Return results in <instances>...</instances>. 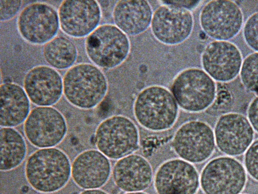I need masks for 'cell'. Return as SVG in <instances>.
<instances>
[{"label":"cell","instance_id":"6da1fadb","mask_svg":"<svg viewBox=\"0 0 258 194\" xmlns=\"http://www.w3.org/2000/svg\"><path fill=\"white\" fill-rule=\"evenodd\" d=\"M68 156L57 148L39 149L31 154L25 165L26 179L36 191L51 193L63 188L71 176Z\"/></svg>","mask_w":258,"mask_h":194},{"label":"cell","instance_id":"7a4b0ae2","mask_svg":"<svg viewBox=\"0 0 258 194\" xmlns=\"http://www.w3.org/2000/svg\"><path fill=\"white\" fill-rule=\"evenodd\" d=\"M133 112L138 123L152 131L172 128L179 113L178 105L172 92L160 85H151L142 89L136 96Z\"/></svg>","mask_w":258,"mask_h":194},{"label":"cell","instance_id":"3957f363","mask_svg":"<svg viewBox=\"0 0 258 194\" xmlns=\"http://www.w3.org/2000/svg\"><path fill=\"white\" fill-rule=\"evenodd\" d=\"M63 93L73 106L89 110L98 105L106 96V76L96 65L80 63L69 68L63 77Z\"/></svg>","mask_w":258,"mask_h":194},{"label":"cell","instance_id":"277c9868","mask_svg":"<svg viewBox=\"0 0 258 194\" xmlns=\"http://www.w3.org/2000/svg\"><path fill=\"white\" fill-rule=\"evenodd\" d=\"M171 91L178 107L189 113L207 110L216 99L217 85L202 68H185L174 77Z\"/></svg>","mask_w":258,"mask_h":194},{"label":"cell","instance_id":"5b68a950","mask_svg":"<svg viewBox=\"0 0 258 194\" xmlns=\"http://www.w3.org/2000/svg\"><path fill=\"white\" fill-rule=\"evenodd\" d=\"M86 54L100 68L112 69L123 64L131 50L130 38L115 25H99L85 40Z\"/></svg>","mask_w":258,"mask_h":194},{"label":"cell","instance_id":"8992f818","mask_svg":"<svg viewBox=\"0 0 258 194\" xmlns=\"http://www.w3.org/2000/svg\"><path fill=\"white\" fill-rule=\"evenodd\" d=\"M98 150L108 159L119 160L133 154L139 147V131L128 117H109L97 126L94 133Z\"/></svg>","mask_w":258,"mask_h":194},{"label":"cell","instance_id":"52a82bcc","mask_svg":"<svg viewBox=\"0 0 258 194\" xmlns=\"http://www.w3.org/2000/svg\"><path fill=\"white\" fill-rule=\"evenodd\" d=\"M246 181L244 165L228 156L211 160L200 175V187L205 194H240Z\"/></svg>","mask_w":258,"mask_h":194},{"label":"cell","instance_id":"ba28073f","mask_svg":"<svg viewBox=\"0 0 258 194\" xmlns=\"http://www.w3.org/2000/svg\"><path fill=\"white\" fill-rule=\"evenodd\" d=\"M244 16L235 1L212 0L207 2L199 14L202 30L214 40L229 41L242 29Z\"/></svg>","mask_w":258,"mask_h":194},{"label":"cell","instance_id":"9c48e42d","mask_svg":"<svg viewBox=\"0 0 258 194\" xmlns=\"http://www.w3.org/2000/svg\"><path fill=\"white\" fill-rule=\"evenodd\" d=\"M216 146L214 130L206 122L190 120L182 124L175 131L172 147L179 158L191 164L207 161Z\"/></svg>","mask_w":258,"mask_h":194},{"label":"cell","instance_id":"30bf717a","mask_svg":"<svg viewBox=\"0 0 258 194\" xmlns=\"http://www.w3.org/2000/svg\"><path fill=\"white\" fill-rule=\"evenodd\" d=\"M68 127L63 114L52 107L32 109L24 124L27 140L40 148H54L65 138Z\"/></svg>","mask_w":258,"mask_h":194},{"label":"cell","instance_id":"8fae6325","mask_svg":"<svg viewBox=\"0 0 258 194\" xmlns=\"http://www.w3.org/2000/svg\"><path fill=\"white\" fill-rule=\"evenodd\" d=\"M194 18L191 11L171 5L162 4L153 12L151 31L161 43L174 46L186 41L191 35Z\"/></svg>","mask_w":258,"mask_h":194},{"label":"cell","instance_id":"7c38bea8","mask_svg":"<svg viewBox=\"0 0 258 194\" xmlns=\"http://www.w3.org/2000/svg\"><path fill=\"white\" fill-rule=\"evenodd\" d=\"M17 25L21 37L36 45L46 44L55 37L60 27L58 12L43 2L26 6L19 15Z\"/></svg>","mask_w":258,"mask_h":194},{"label":"cell","instance_id":"4fadbf2b","mask_svg":"<svg viewBox=\"0 0 258 194\" xmlns=\"http://www.w3.org/2000/svg\"><path fill=\"white\" fill-rule=\"evenodd\" d=\"M242 62L239 48L230 41H210L204 47L201 56L202 69L220 83L234 80L239 74Z\"/></svg>","mask_w":258,"mask_h":194},{"label":"cell","instance_id":"5bb4252c","mask_svg":"<svg viewBox=\"0 0 258 194\" xmlns=\"http://www.w3.org/2000/svg\"><path fill=\"white\" fill-rule=\"evenodd\" d=\"M216 146L228 156H240L253 141L254 130L247 117L228 112L218 118L214 130Z\"/></svg>","mask_w":258,"mask_h":194},{"label":"cell","instance_id":"9a60e30c","mask_svg":"<svg viewBox=\"0 0 258 194\" xmlns=\"http://www.w3.org/2000/svg\"><path fill=\"white\" fill-rule=\"evenodd\" d=\"M154 184L157 194H196L200 186V175L193 164L171 159L159 166Z\"/></svg>","mask_w":258,"mask_h":194},{"label":"cell","instance_id":"2e32d148","mask_svg":"<svg viewBox=\"0 0 258 194\" xmlns=\"http://www.w3.org/2000/svg\"><path fill=\"white\" fill-rule=\"evenodd\" d=\"M57 12L61 30L74 38L90 35L99 26L102 15L99 3L94 0L63 1Z\"/></svg>","mask_w":258,"mask_h":194},{"label":"cell","instance_id":"e0dca14e","mask_svg":"<svg viewBox=\"0 0 258 194\" xmlns=\"http://www.w3.org/2000/svg\"><path fill=\"white\" fill-rule=\"evenodd\" d=\"M24 89L30 101L40 107H51L60 99L63 93V79L60 74L49 66L33 67L24 78Z\"/></svg>","mask_w":258,"mask_h":194},{"label":"cell","instance_id":"ac0fdd59","mask_svg":"<svg viewBox=\"0 0 258 194\" xmlns=\"http://www.w3.org/2000/svg\"><path fill=\"white\" fill-rule=\"evenodd\" d=\"M111 173L109 159L98 150L82 152L72 163L71 177L76 185L84 189H99L103 186Z\"/></svg>","mask_w":258,"mask_h":194},{"label":"cell","instance_id":"d6986e66","mask_svg":"<svg viewBox=\"0 0 258 194\" xmlns=\"http://www.w3.org/2000/svg\"><path fill=\"white\" fill-rule=\"evenodd\" d=\"M112 175L116 186L125 192L143 191L150 186L153 178L148 160L134 153L117 160Z\"/></svg>","mask_w":258,"mask_h":194},{"label":"cell","instance_id":"ffe728a7","mask_svg":"<svg viewBox=\"0 0 258 194\" xmlns=\"http://www.w3.org/2000/svg\"><path fill=\"white\" fill-rule=\"evenodd\" d=\"M153 12L147 1H117L112 11L114 25L127 35L136 36L151 26Z\"/></svg>","mask_w":258,"mask_h":194},{"label":"cell","instance_id":"44dd1931","mask_svg":"<svg viewBox=\"0 0 258 194\" xmlns=\"http://www.w3.org/2000/svg\"><path fill=\"white\" fill-rule=\"evenodd\" d=\"M1 127L18 126L25 121L30 112V101L24 88L13 82L0 87Z\"/></svg>","mask_w":258,"mask_h":194},{"label":"cell","instance_id":"7402d4cb","mask_svg":"<svg viewBox=\"0 0 258 194\" xmlns=\"http://www.w3.org/2000/svg\"><path fill=\"white\" fill-rule=\"evenodd\" d=\"M0 169L6 172L19 167L27 154V147L21 133L12 127H1Z\"/></svg>","mask_w":258,"mask_h":194},{"label":"cell","instance_id":"603a6c76","mask_svg":"<svg viewBox=\"0 0 258 194\" xmlns=\"http://www.w3.org/2000/svg\"><path fill=\"white\" fill-rule=\"evenodd\" d=\"M43 55L49 66L56 69H69L74 66L78 51L75 44L64 36H57L45 44Z\"/></svg>","mask_w":258,"mask_h":194},{"label":"cell","instance_id":"cb8c5ba5","mask_svg":"<svg viewBox=\"0 0 258 194\" xmlns=\"http://www.w3.org/2000/svg\"><path fill=\"white\" fill-rule=\"evenodd\" d=\"M239 75L244 87L257 94L258 52L250 53L243 60Z\"/></svg>","mask_w":258,"mask_h":194},{"label":"cell","instance_id":"d4e9b609","mask_svg":"<svg viewBox=\"0 0 258 194\" xmlns=\"http://www.w3.org/2000/svg\"><path fill=\"white\" fill-rule=\"evenodd\" d=\"M242 36L246 44L258 52V11L251 14L244 22Z\"/></svg>","mask_w":258,"mask_h":194},{"label":"cell","instance_id":"484cf974","mask_svg":"<svg viewBox=\"0 0 258 194\" xmlns=\"http://www.w3.org/2000/svg\"><path fill=\"white\" fill-rule=\"evenodd\" d=\"M233 103V95L230 90L224 85H222L220 87L217 86L216 99L208 110L214 114H223L231 108Z\"/></svg>","mask_w":258,"mask_h":194},{"label":"cell","instance_id":"4316f807","mask_svg":"<svg viewBox=\"0 0 258 194\" xmlns=\"http://www.w3.org/2000/svg\"><path fill=\"white\" fill-rule=\"evenodd\" d=\"M243 161L246 172L258 181V139L253 140L245 152Z\"/></svg>","mask_w":258,"mask_h":194},{"label":"cell","instance_id":"83f0119b","mask_svg":"<svg viewBox=\"0 0 258 194\" xmlns=\"http://www.w3.org/2000/svg\"><path fill=\"white\" fill-rule=\"evenodd\" d=\"M22 4V1L1 0V21L5 22L13 19L20 11Z\"/></svg>","mask_w":258,"mask_h":194},{"label":"cell","instance_id":"f1b7e54d","mask_svg":"<svg viewBox=\"0 0 258 194\" xmlns=\"http://www.w3.org/2000/svg\"><path fill=\"white\" fill-rule=\"evenodd\" d=\"M246 114L254 130L258 133V94L250 102Z\"/></svg>","mask_w":258,"mask_h":194},{"label":"cell","instance_id":"f546056e","mask_svg":"<svg viewBox=\"0 0 258 194\" xmlns=\"http://www.w3.org/2000/svg\"><path fill=\"white\" fill-rule=\"evenodd\" d=\"M162 4L171 5L186 9L189 11L196 8L202 2L201 1H160Z\"/></svg>","mask_w":258,"mask_h":194},{"label":"cell","instance_id":"4dcf8cb0","mask_svg":"<svg viewBox=\"0 0 258 194\" xmlns=\"http://www.w3.org/2000/svg\"><path fill=\"white\" fill-rule=\"evenodd\" d=\"M78 194H109L106 191L100 189H85Z\"/></svg>","mask_w":258,"mask_h":194},{"label":"cell","instance_id":"1f68e13d","mask_svg":"<svg viewBox=\"0 0 258 194\" xmlns=\"http://www.w3.org/2000/svg\"><path fill=\"white\" fill-rule=\"evenodd\" d=\"M207 37L206 34L202 30L200 34V38L202 40H205Z\"/></svg>","mask_w":258,"mask_h":194},{"label":"cell","instance_id":"d6a6232c","mask_svg":"<svg viewBox=\"0 0 258 194\" xmlns=\"http://www.w3.org/2000/svg\"><path fill=\"white\" fill-rule=\"evenodd\" d=\"M123 194H148L144 191H137V192H127Z\"/></svg>","mask_w":258,"mask_h":194},{"label":"cell","instance_id":"836d02e7","mask_svg":"<svg viewBox=\"0 0 258 194\" xmlns=\"http://www.w3.org/2000/svg\"><path fill=\"white\" fill-rule=\"evenodd\" d=\"M1 194H5V193L1 192Z\"/></svg>","mask_w":258,"mask_h":194}]
</instances>
